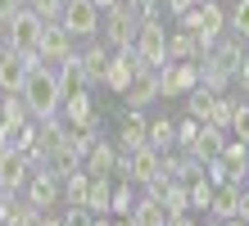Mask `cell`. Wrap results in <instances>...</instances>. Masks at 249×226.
<instances>
[{
  "label": "cell",
  "instance_id": "cell-26",
  "mask_svg": "<svg viewBox=\"0 0 249 226\" xmlns=\"http://www.w3.org/2000/svg\"><path fill=\"white\" fill-rule=\"evenodd\" d=\"M77 59H82V72H86V86L105 82V68H109V50H105V45H91V50L77 54Z\"/></svg>",
  "mask_w": 249,
  "mask_h": 226
},
{
  "label": "cell",
  "instance_id": "cell-19",
  "mask_svg": "<svg viewBox=\"0 0 249 226\" xmlns=\"http://www.w3.org/2000/svg\"><path fill=\"white\" fill-rule=\"evenodd\" d=\"M59 113L68 118L72 127H95V109H91V90H77V95H68Z\"/></svg>",
  "mask_w": 249,
  "mask_h": 226
},
{
  "label": "cell",
  "instance_id": "cell-24",
  "mask_svg": "<svg viewBox=\"0 0 249 226\" xmlns=\"http://www.w3.org/2000/svg\"><path fill=\"white\" fill-rule=\"evenodd\" d=\"M109 199H113V181L109 176H91V190H86V208H91L95 217L109 213Z\"/></svg>",
  "mask_w": 249,
  "mask_h": 226
},
{
  "label": "cell",
  "instance_id": "cell-13",
  "mask_svg": "<svg viewBox=\"0 0 249 226\" xmlns=\"http://www.w3.org/2000/svg\"><path fill=\"white\" fill-rule=\"evenodd\" d=\"M123 100H127V109H145V104H154V100H159V72H154V68H141L136 77L127 82Z\"/></svg>",
  "mask_w": 249,
  "mask_h": 226
},
{
  "label": "cell",
  "instance_id": "cell-18",
  "mask_svg": "<svg viewBox=\"0 0 249 226\" xmlns=\"http://www.w3.org/2000/svg\"><path fill=\"white\" fill-rule=\"evenodd\" d=\"M23 181H27V154H18V149L9 145V154L0 158V186L5 190H23Z\"/></svg>",
  "mask_w": 249,
  "mask_h": 226
},
{
  "label": "cell",
  "instance_id": "cell-28",
  "mask_svg": "<svg viewBox=\"0 0 249 226\" xmlns=\"http://www.w3.org/2000/svg\"><path fill=\"white\" fill-rule=\"evenodd\" d=\"M136 145H145V118H141V109H127V118H123V154L136 149Z\"/></svg>",
  "mask_w": 249,
  "mask_h": 226
},
{
  "label": "cell",
  "instance_id": "cell-11",
  "mask_svg": "<svg viewBox=\"0 0 249 226\" xmlns=\"http://www.w3.org/2000/svg\"><path fill=\"white\" fill-rule=\"evenodd\" d=\"M32 59L36 54H18V50H5V45H0V90H5V95H18L23 90Z\"/></svg>",
  "mask_w": 249,
  "mask_h": 226
},
{
  "label": "cell",
  "instance_id": "cell-10",
  "mask_svg": "<svg viewBox=\"0 0 249 226\" xmlns=\"http://www.w3.org/2000/svg\"><path fill=\"white\" fill-rule=\"evenodd\" d=\"M141 72V59H136V50L131 45H123V50H113L109 54V68H105V86L113 90V95H123L127 90V82Z\"/></svg>",
  "mask_w": 249,
  "mask_h": 226
},
{
  "label": "cell",
  "instance_id": "cell-9",
  "mask_svg": "<svg viewBox=\"0 0 249 226\" xmlns=\"http://www.w3.org/2000/svg\"><path fill=\"white\" fill-rule=\"evenodd\" d=\"M68 54H77V50H72V36L64 32L59 23H46V27H41V41H36V59H41L46 68H54V64L68 59Z\"/></svg>",
  "mask_w": 249,
  "mask_h": 226
},
{
  "label": "cell",
  "instance_id": "cell-42",
  "mask_svg": "<svg viewBox=\"0 0 249 226\" xmlns=\"http://www.w3.org/2000/svg\"><path fill=\"white\" fill-rule=\"evenodd\" d=\"M41 226H64L59 217H46V213H41Z\"/></svg>",
  "mask_w": 249,
  "mask_h": 226
},
{
  "label": "cell",
  "instance_id": "cell-32",
  "mask_svg": "<svg viewBox=\"0 0 249 226\" xmlns=\"http://www.w3.org/2000/svg\"><path fill=\"white\" fill-rule=\"evenodd\" d=\"M227 23L236 27V36H240V41H249V0H236V9L227 14Z\"/></svg>",
  "mask_w": 249,
  "mask_h": 226
},
{
  "label": "cell",
  "instance_id": "cell-38",
  "mask_svg": "<svg viewBox=\"0 0 249 226\" xmlns=\"http://www.w3.org/2000/svg\"><path fill=\"white\" fill-rule=\"evenodd\" d=\"M217 222H222V226H249V222H245L240 213H231V217H217Z\"/></svg>",
  "mask_w": 249,
  "mask_h": 226
},
{
  "label": "cell",
  "instance_id": "cell-45",
  "mask_svg": "<svg viewBox=\"0 0 249 226\" xmlns=\"http://www.w3.org/2000/svg\"><path fill=\"white\" fill-rule=\"evenodd\" d=\"M245 181H249V158H245Z\"/></svg>",
  "mask_w": 249,
  "mask_h": 226
},
{
  "label": "cell",
  "instance_id": "cell-4",
  "mask_svg": "<svg viewBox=\"0 0 249 226\" xmlns=\"http://www.w3.org/2000/svg\"><path fill=\"white\" fill-rule=\"evenodd\" d=\"M131 50H136V59H141V68H163V64H172L168 59V32L159 27V18H145L141 27H136V41H131Z\"/></svg>",
  "mask_w": 249,
  "mask_h": 226
},
{
  "label": "cell",
  "instance_id": "cell-14",
  "mask_svg": "<svg viewBox=\"0 0 249 226\" xmlns=\"http://www.w3.org/2000/svg\"><path fill=\"white\" fill-rule=\"evenodd\" d=\"M23 190H27V204L41 208V213H46V208H54V199H59V181H54L46 168L27 176V181H23Z\"/></svg>",
  "mask_w": 249,
  "mask_h": 226
},
{
  "label": "cell",
  "instance_id": "cell-29",
  "mask_svg": "<svg viewBox=\"0 0 249 226\" xmlns=\"http://www.w3.org/2000/svg\"><path fill=\"white\" fill-rule=\"evenodd\" d=\"M213 90L209 86H195V90H190V95H186V104H190V118H195V122H209V113H213Z\"/></svg>",
  "mask_w": 249,
  "mask_h": 226
},
{
  "label": "cell",
  "instance_id": "cell-2",
  "mask_svg": "<svg viewBox=\"0 0 249 226\" xmlns=\"http://www.w3.org/2000/svg\"><path fill=\"white\" fill-rule=\"evenodd\" d=\"M181 27H186V32H195L199 50H209V45L222 41V32H227V9L217 5V0H199L195 9L181 14Z\"/></svg>",
  "mask_w": 249,
  "mask_h": 226
},
{
  "label": "cell",
  "instance_id": "cell-39",
  "mask_svg": "<svg viewBox=\"0 0 249 226\" xmlns=\"http://www.w3.org/2000/svg\"><path fill=\"white\" fill-rule=\"evenodd\" d=\"M91 5H95L100 14H105V9H113V5H123V0H91Z\"/></svg>",
  "mask_w": 249,
  "mask_h": 226
},
{
  "label": "cell",
  "instance_id": "cell-40",
  "mask_svg": "<svg viewBox=\"0 0 249 226\" xmlns=\"http://www.w3.org/2000/svg\"><path fill=\"white\" fill-rule=\"evenodd\" d=\"M168 226H199V222H190V217H186V213H181V217H172V222H168Z\"/></svg>",
  "mask_w": 249,
  "mask_h": 226
},
{
  "label": "cell",
  "instance_id": "cell-37",
  "mask_svg": "<svg viewBox=\"0 0 249 226\" xmlns=\"http://www.w3.org/2000/svg\"><path fill=\"white\" fill-rule=\"evenodd\" d=\"M195 5H199V0H163V9H168V14H177V18H181L186 9H195Z\"/></svg>",
  "mask_w": 249,
  "mask_h": 226
},
{
  "label": "cell",
  "instance_id": "cell-22",
  "mask_svg": "<svg viewBox=\"0 0 249 226\" xmlns=\"http://www.w3.org/2000/svg\"><path fill=\"white\" fill-rule=\"evenodd\" d=\"M159 199H163V208H168V222L172 217H181V213H190V194H186V181H177L172 176L163 190H159Z\"/></svg>",
  "mask_w": 249,
  "mask_h": 226
},
{
  "label": "cell",
  "instance_id": "cell-33",
  "mask_svg": "<svg viewBox=\"0 0 249 226\" xmlns=\"http://www.w3.org/2000/svg\"><path fill=\"white\" fill-rule=\"evenodd\" d=\"M59 222H64V226H95V213H91L86 204H72V208H68V213H64Z\"/></svg>",
  "mask_w": 249,
  "mask_h": 226
},
{
  "label": "cell",
  "instance_id": "cell-36",
  "mask_svg": "<svg viewBox=\"0 0 249 226\" xmlns=\"http://www.w3.org/2000/svg\"><path fill=\"white\" fill-rule=\"evenodd\" d=\"M195 131H199V122H195V118H186V122H177V145L186 149L190 140H195Z\"/></svg>",
  "mask_w": 249,
  "mask_h": 226
},
{
  "label": "cell",
  "instance_id": "cell-43",
  "mask_svg": "<svg viewBox=\"0 0 249 226\" xmlns=\"http://www.w3.org/2000/svg\"><path fill=\"white\" fill-rule=\"evenodd\" d=\"M0 45H5V14H0Z\"/></svg>",
  "mask_w": 249,
  "mask_h": 226
},
{
  "label": "cell",
  "instance_id": "cell-31",
  "mask_svg": "<svg viewBox=\"0 0 249 226\" xmlns=\"http://www.w3.org/2000/svg\"><path fill=\"white\" fill-rule=\"evenodd\" d=\"M131 204H136V186H131V181H123V186H113V199H109V213H118V217H127V213H131Z\"/></svg>",
  "mask_w": 249,
  "mask_h": 226
},
{
  "label": "cell",
  "instance_id": "cell-41",
  "mask_svg": "<svg viewBox=\"0 0 249 226\" xmlns=\"http://www.w3.org/2000/svg\"><path fill=\"white\" fill-rule=\"evenodd\" d=\"M5 154H9V136L0 131V158H5Z\"/></svg>",
  "mask_w": 249,
  "mask_h": 226
},
{
  "label": "cell",
  "instance_id": "cell-17",
  "mask_svg": "<svg viewBox=\"0 0 249 226\" xmlns=\"http://www.w3.org/2000/svg\"><path fill=\"white\" fill-rule=\"evenodd\" d=\"M127 222L131 226H168V208H163V199L159 194H136V204H131V213H127Z\"/></svg>",
  "mask_w": 249,
  "mask_h": 226
},
{
  "label": "cell",
  "instance_id": "cell-1",
  "mask_svg": "<svg viewBox=\"0 0 249 226\" xmlns=\"http://www.w3.org/2000/svg\"><path fill=\"white\" fill-rule=\"evenodd\" d=\"M18 95H23L27 113H32L36 122H46V118H59V109H64L59 77H54V68H46L41 59H32V68H27V82H23Z\"/></svg>",
  "mask_w": 249,
  "mask_h": 226
},
{
  "label": "cell",
  "instance_id": "cell-16",
  "mask_svg": "<svg viewBox=\"0 0 249 226\" xmlns=\"http://www.w3.org/2000/svg\"><path fill=\"white\" fill-rule=\"evenodd\" d=\"M222 140H227V131H222V127H213V122H199L195 140L186 145V154H190V158H199V163H209V158H217V154H222Z\"/></svg>",
  "mask_w": 249,
  "mask_h": 226
},
{
  "label": "cell",
  "instance_id": "cell-47",
  "mask_svg": "<svg viewBox=\"0 0 249 226\" xmlns=\"http://www.w3.org/2000/svg\"><path fill=\"white\" fill-rule=\"evenodd\" d=\"M0 226H9V222H0Z\"/></svg>",
  "mask_w": 249,
  "mask_h": 226
},
{
  "label": "cell",
  "instance_id": "cell-25",
  "mask_svg": "<svg viewBox=\"0 0 249 226\" xmlns=\"http://www.w3.org/2000/svg\"><path fill=\"white\" fill-rule=\"evenodd\" d=\"M204 50H199V41H195V32H186V27H177V32L168 36V59H199Z\"/></svg>",
  "mask_w": 249,
  "mask_h": 226
},
{
  "label": "cell",
  "instance_id": "cell-5",
  "mask_svg": "<svg viewBox=\"0 0 249 226\" xmlns=\"http://www.w3.org/2000/svg\"><path fill=\"white\" fill-rule=\"evenodd\" d=\"M100 18H105V14H100L91 0H64V9H59V18H54V23H59L72 41H91L100 32Z\"/></svg>",
  "mask_w": 249,
  "mask_h": 226
},
{
  "label": "cell",
  "instance_id": "cell-6",
  "mask_svg": "<svg viewBox=\"0 0 249 226\" xmlns=\"http://www.w3.org/2000/svg\"><path fill=\"white\" fill-rule=\"evenodd\" d=\"M118 172L131 181V186H150V181L163 176V154L150 149V145H136V149H127V154H123Z\"/></svg>",
  "mask_w": 249,
  "mask_h": 226
},
{
  "label": "cell",
  "instance_id": "cell-3",
  "mask_svg": "<svg viewBox=\"0 0 249 226\" xmlns=\"http://www.w3.org/2000/svg\"><path fill=\"white\" fill-rule=\"evenodd\" d=\"M41 27H46V18L23 5L18 14H9L5 18V50H18V54H36V41H41Z\"/></svg>",
  "mask_w": 249,
  "mask_h": 226
},
{
  "label": "cell",
  "instance_id": "cell-44",
  "mask_svg": "<svg viewBox=\"0 0 249 226\" xmlns=\"http://www.w3.org/2000/svg\"><path fill=\"white\" fill-rule=\"evenodd\" d=\"M199 226H222V222H217V217H213V222H199Z\"/></svg>",
  "mask_w": 249,
  "mask_h": 226
},
{
  "label": "cell",
  "instance_id": "cell-21",
  "mask_svg": "<svg viewBox=\"0 0 249 226\" xmlns=\"http://www.w3.org/2000/svg\"><path fill=\"white\" fill-rule=\"evenodd\" d=\"M145 145L150 149H159V154H172V149H177V127L168 122H145Z\"/></svg>",
  "mask_w": 249,
  "mask_h": 226
},
{
  "label": "cell",
  "instance_id": "cell-12",
  "mask_svg": "<svg viewBox=\"0 0 249 226\" xmlns=\"http://www.w3.org/2000/svg\"><path fill=\"white\" fill-rule=\"evenodd\" d=\"M41 168H46L54 181H64V176H72V172L82 168V154L68 140H54V145H46V163H41Z\"/></svg>",
  "mask_w": 249,
  "mask_h": 226
},
{
  "label": "cell",
  "instance_id": "cell-35",
  "mask_svg": "<svg viewBox=\"0 0 249 226\" xmlns=\"http://www.w3.org/2000/svg\"><path fill=\"white\" fill-rule=\"evenodd\" d=\"M32 9H36L46 23H54V18H59V9H64V0H32Z\"/></svg>",
  "mask_w": 249,
  "mask_h": 226
},
{
  "label": "cell",
  "instance_id": "cell-8",
  "mask_svg": "<svg viewBox=\"0 0 249 226\" xmlns=\"http://www.w3.org/2000/svg\"><path fill=\"white\" fill-rule=\"evenodd\" d=\"M136 14L127 9V0L123 5H113V9H105V18H100V32H105V41L113 45V50H123V45H131L136 41Z\"/></svg>",
  "mask_w": 249,
  "mask_h": 226
},
{
  "label": "cell",
  "instance_id": "cell-20",
  "mask_svg": "<svg viewBox=\"0 0 249 226\" xmlns=\"http://www.w3.org/2000/svg\"><path fill=\"white\" fill-rule=\"evenodd\" d=\"M23 122H32V113H27V104H23V95H5V104H0V131H18Z\"/></svg>",
  "mask_w": 249,
  "mask_h": 226
},
{
  "label": "cell",
  "instance_id": "cell-30",
  "mask_svg": "<svg viewBox=\"0 0 249 226\" xmlns=\"http://www.w3.org/2000/svg\"><path fill=\"white\" fill-rule=\"evenodd\" d=\"M186 194H190V208H199V213H204V208L213 204V181L199 172L195 181H186Z\"/></svg>",
  "mask_w": 249,
  "mask_h": 226
},
{
  "label": "cell",
  "instance_id": "cell-27",
  "mask_svg": "<svg viewBox=\"0 0 249 226\" xmlns=\"http://www.w3.org/2000/svg\"><path fill=\"white\" fill-rule=\"evenodd\" d=\"M86 190H91V176H86L82 168L72 172V176H64V181H59V194L68 199V208H72V204H86Z\"/></svg>",
  "mask_w": 249,
  "mask_h": 226
},
{
  "label": "cell",
  "instance_id": "cell-15",
  "mask_svg": "<svg viewBox=\"0 0 249 226\" xmlns=\"http://www.w3.org/2000/svg\"><path fill=\"white\" fill-rule=\"evenodd\" d=\"M118 149H113L109 140H95L91 149H86V158H82V172L86 176H113V172H118Z\"/></svg>",
  "mask_w": 249,
  "mask_h": 226
},
{
  "label": "cell",
  "instance_id": "cell-46",
  "mask_svg": "<svg viewBox=\"0 0 249 226\" xmlns=\"http://www.w3.org/2000/svg\"><path fill=\"white\" fill-rule=\"evenodd\" d=\"M118 226H131V222H127V217H123V222H118Z\"/></svg>",
  "mask_w": 249,
  "mask_h": 226
},
{
  "label": "cell",
  "instance_id": "cell-34",
  "mask_svg": "<svg viewBox=\"0 0 249 226\" xmlns=\"http://www.w3.org/2000/svg\"><path fill=\"white\" fill-rule=\"evenodd\" d=\"M231 131L249 145V104H236V109H231Z\"/></svg>",
  "mask_w": 249,
  "mask_h": 226
},
{
  "label": "cell",
  "instance_id": "cell-23",
  "mask_svg": "<svg viewBox=\"0 0 249 226\" xmlns=\"http://www.w3.org/2000/svg\"><path fill=\"white\" fill-rule=\"evenodd\" d=\"M236 204H240V186H236V181H222V186H213V204H209V213H213V217H231V213H236Z\"/></svg>",
  "mask_w": 249,
  "mask_h": 226
},
{
  "label": "cell",
  "instance_id": "cell-7",
  "mask_svg": "<svg viewBox=\"0 0 249 226\" xmlns=\"http://www.w3.org/2000/svg\"><path fill=\"white\" fill-rule=\"evenodd\" d=\"M195 86H199V64H195V59H172V64L159 68V95H163V100L190 95Z\"/></svg>",
  "mask_w": 249,
  "mask_h": 226
}]
</instances>
